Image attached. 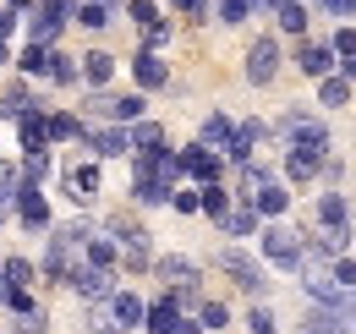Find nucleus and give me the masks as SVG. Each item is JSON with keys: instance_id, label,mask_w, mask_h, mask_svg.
Wrapping results in <instances>:
<instances>
[{"instance_id": "obj_1", "label": "nucleus", "mask_w": 356, "mask_h": 334, "mask_svg": "<svg viewBox=\"0 0 356 334\" xmlns=\"http://www.w3.org/2000/svg\"><path fill=\"white\" fill-rule=\"evenodd\" d=\"M258 247H264V257L274 263V269H291L296 274V263H302V236L291 230V225H258Z\"/></svg>"}, {"instance_id": "obj_2", "label": "nucleus", "mask_w": 356, "mask_h": 334, "mask_svg": "<svg viewBox=\"0 0 356 334\" xmlns=\"http://www.w3.org/2000/svg\"><path fill=\"white\" fill-rule=\"evenodd\" d=\"M214 263H220V269H225V274H230V280H236V285H241L247 296H264V291H268L264 263H258V257H247L241 247H225L220 257H214Z\"/></svg>"}, {"instance_id": "obj_3", "label": "nucleus", "mask_w": 356, "mask_h": 334, "mask_svg": "<svg viewBox=\"0 0 356 334\" xmlns=\"http://www.w3.org/2000/svg\"><path fill=\"white\" fill-rule=\"evenodd\" d=\"M280 137H285L291 148H318V154H329V126L318 121V116H302V110H291V116L280 121Z\"/></svg>"}, {"instance_id": "obj_4", "label": "nucleus", "mask_w": 356, "mask_h": 334, "mask_svg": "<svg viewBox=\"0 0 356 334\" xmlns=\"http://www.w3.org/2000/svg\"><path fill=\"white\" fill-rule=\"evenodd\" d=\"M66 285H72L77 296H88V301H104V296L115 291V269H99V263H88V257H83V263L66 274Z\"/></svg>"}, {"instance_id": "obj_5", "label": "nucleus", "mask_w": 356, "mask_h": 334, "mask_svg": "<svg viewBox=\"0 0 356 334\" xmlns=\"http://www.w3.org/2000/svg\"><path fill=\"white\" fill-rule=\"evenodd\" d=\"M11 209H17V219H22L28 230H44L49 225V203H44V192H39V181H17Z\"/></svg>"}, {"instance_id": "obj_6", "label": "nucleus", "mask_w": 356, "mask_h": 334, "mask_svg": "<svg viewBox=\"0 0 356 334\" xmlns=\"http://www.w3.org/2000/svg\"><path fill=\"white\" fill-rule=\"evenodd\" d=\"M274 72H280V44L252 39V49H247V83L264 88V83H274Z\"/></svg>"}, {"instance_id": "obj_7", "label": "nucleus", "mask_w": 356, "mask_h": 334, "mask_svg": "<svg viewBox=\"0 0 356 334\" xmlns=\"http://www.w3.org/2000/svg\"><path fill=\"white\" fill-rule=\"evenodd\" d=\"M83 137H88V148L99 159H121V154H132V143H127V126H83Z\"/></svg>"}, {"instance_id": "obj_8", "label": "nucleus", "mask_w": 356, "mask_h": 334, "mask_svg": "<svg viewBox=\"0 0 356 334\" xmlns=\"http://www.w3.org/2000/svg\"><path fill=\"white\" fill-rule=\"evenodd\" d=\"M148 269H154V280H165L170 291H176V285H197V263H192V257H181V252H165V257H154Z\"/></svg>"}, {"instance_id": "obj_9", "label": "nucleus", "mask_w": 356, "mask_h": 334, "mask_svg": "<svg viewBox=\"0 0 356 334\" xmlns=\"http://www.w3.org/2000/svg\"><path fill=\"white\" fill-rule=\"evenodd\" d=\"M77 263H83V257H77V247H72L66 236H49V252H44V280L66 285V274H72Z\"/></svg>"}, {"instance_id": "obj_10", "label": "nucleus", "mask_w": 356, "mask_h": 334, "mask_svg": "<svg viewBox=\"0 0 356 334\" xmlns=\"http://www.w3.org/2000/svg\"><path fill=\"white\" fill-rule=\"evenodd\" d=\"M264 132H268L264 121H241V126H230V143H225L220 154H225V159H236V165H247V159H252V143H258Z\"/></svg>"}, {"instance_id": "obj_11", "label": "nucleus", "mask_w": 356, "mask_h": 334, "mask_svg": "<svg viewBox=\"0 0 356 334\" xmlns=\"http://www.w3.org/2000/svg\"><path fill=\"white\" fill-rule=\"evenodd\" d=\"M60 181H66V198H72V203H83V209L99 198V165H77V170H66Z\"/></svg>"}, {"instance_id": "obj_12", "label": "nucleus", "mask_w": 356, "mask_h": 334, "mask_svg": "<svg viewBox=\"0 0 356 334\" xmlns=\"http://www.w3.org/2000/svg\"><path fill=\"white\" fill-rule=\"evenodd\" d=\"M176 159H181V175H192L197 186H203V181H220V154H209V148H186Z\"/></svg>"}, {"instance_id": "obj_13", "label": "nucleus", "mask_w": 356, "mask_h": 334, "mask_svg": "<svg viewBox=\"0 0 356 334\" xmlns=\"http://www.w3.org/2000/svg\"><path fill=\"white\" fill-rule=\"evenodd\" d=\"M247 203L258 209V219H285V209H291V192H285L280 181H268V186H258Z\"/></svg>"}, {"instance_id": "obj_14", "label": "nucleus", "mask_w": 356, "mask_h": 334, "mask_svg": "<svg viewBox=\"0 0 356 334\" xmlns=\"http://www.w3.org/2000/svg\"><path fill=\"white\" fill-rule=\"evenodd\" d=\"M132 77H137V88H165V83H170V72H165L159 49H137V61H132Z\"/></svg>"}, {"instance_id": "obj_15", "label": "nucleus", "mask_w": 356, "mask_h": 334, "mask_svg": "<svg viewBox=\"0 0 356 334\" xmlns=\"http://www.w3.org/2000/svg\"><path fill=\"white\" fill-rule=\"evenodd\" d=\"M258 225H264V219H258L252 203H230V209L220 214V230H225V236H258Z\"/></svg>"}, {"instance_id": "obj_16", "label": "nucleus", "mask_w": 356, "mask_h": 334, "mask_svg": "<svg viewBox=\"0 0 356 334\" xmlns=\"http://www.w3.org/2000/svg\"><path fill=\"white\" fill-rule=\"evenodd\" d=\"M143 296L132 291H110V312H115V329H143Z\"/></svg>"}, {"instance_id": "obj_17", "label": "nucleus", "mask_w": 356, "mask_h": 334, "mask_svg": "<svg viewBox=\"0 0 356 334\" xmlns=\"http://www.w3.org/2000/svg\"><path fill=\"white\" fill-rule=\"evenodd\" d=\"M318 225H323V230H351V203H346L340 192H323V198H318Z\"/></svg>"}, {"instance_id": "obj_18", "label": "nucleus", "mask_w": 356, "mask_h": 334, "mask_svg": "<svg viewBox=\"0 0 356 334\" xmlns=\"http://www.w3.org/2000/svg\"><path fill=\"white\" fill-rule=\"evenodd\" d=\"M176 324H181V307L170 301V296H159L154 307H143V329L148 334H170Z\"/></svg>"}, {"instance_id": "obj_19", "label": "nucleus", "mask_w": 356, "mask_h": 334, "mask_svg": "<svg viewBox=\"0 0 356 334\" xmlns=\"http://www.w3.org/2000/svg\"><path fill=\"white\" fill-rule=\"evenodd\" d=\"M83 66H77V77H88L93 88H104L110 77H115V55L110 49H88V55H77Z\"/></svg>"}, {"instance_id": "obj_20", "label": "nucleus", "mask_w": 356, "mask_h": 334, "mask_svg": "<svg viewBox=\"0 0 356 334\" xmlns=\"http://www.w3.org/2000/svg\"><path fill=\"white\" fill-rule=\"evenodd\" d=\"M170 181H159V175H148V170H137V181H132V198L137 203H148V209H159V203H170Z\"/></svg>"}, {"instance_id": "obj_21", "label": "nucleus", "mask_w": 356, "mask_h": 334, "mask_svg": "<svg viewBox=\"0 0 356 334\" xmlns=\"http://www.w3.org/2000/svg\"><path fill=\"white\" fill-rule=\"evenodd\" d=\"M17 137H22V154H33V148H49L44 116H39V110H22V116H17Z\"/></svg>"}, {"instance_id": "obj_22", "label": "nucleus", "mask_w": 356, "mask_h": 334, "mask_svg": "<svg viewBox=\"0 0 356 334\" xmlns=\"http://www.w3.org/2000/svg\"><path fill=\"white\" fill-rule=\"evenodd\" d=\"M127 143H132L137 154H148V148H165V126H159V121H143V116H137V121H127Z\"/></svg>"}, {"instance_id": "obj_23", "label": "nucleus", "mask_w": 356, "mask_h": 334, "mask_svg": "<svg viewBox=\"0 0 356 334\" xmlns=\"http://www.w3.org/2000/svg\"><path fill=\"white\" fill-rule=\"evenodd\" d=\"M296 66H302L307 77H329V72H334V49H329V44H302Z\"/></svg>"}, {"instance_id": "obj_24", "label": "nucleus", "mask_w": 356, "mask_h": 334, "mask_svg": "<svg viewBox=\"0 0 356 334\" xmlns=\"http://www.w3.org/2000/svg\"><path fill=\"white\" fill-rule=\"evenodd\" d=\"M318 165H323L318 148H291V154H285V175H291V181H312Z\"/></svg>"}, {"instance_id": "obj_25", "label": "nucleus", "mask_w": 356, "mask_h": 334, "mask_svg": "<svg viewBox=\"0 0 356 334\" xmlns=\"http://www.w3.org/2000/svg\"><path fill=\"white\" fill-rule=\"evenodd\" d=\"M230 143V116H203V126H197V148H225Z\"/></svg>"}, {"instance_id": "obj_26", "label": "nucleus", "mask_w": 356, "mask_h": 334, "mask_svg": "<svg viewBox=\"0 0 356 334\" xmlns=\"http://www.w3.org/2000/svg\"><path fill=\"white\" fill-rule=\"evenodd\" d=\"M318 104H323V110L351 104V83H346V77H334V72H329V77H318Z\"/></svg>"}, {"instance_id": "obj_27", "label": "nucleus", "mask_w": 356, "mask_h": 334, "mask_svg": "<svg viewBox=\"0 0 356 334\" xmlns=\"http://www.w3.org/2000/svg\"><path fill=\"white\" fill-rule=\"evenodd\" d=\"M225 209H230V192H225L220 181H203V186H197V214H209V219H220Z\"/></svg>"}, {"instance_id": "obj_28", "label": "nucleus", "mask_w": 356, "mask_h": 334, "mask_svg": "<svg viewBox=\"0 0 356 334\" xmlns=\"http://www.w3.org/2000/svg\"><path fill=\"white\" fill-rule=\"evenodd\" d=\"M274 17H280V33H307V6L302 0H280Z\"/></svg>"}, {"instance_id": "obj_29", "label": "nucleus", "mask_w": 356, "mask_h": 334, "mask_svg": "<svg viewBox=\"0 0 356 334\" xmlns=\"http://www.w3.org/2000/svg\"><path fill=\"white\" fill-rule=\"evenodd\" d=\"M44 132L49 143H72V137H83V121L77 116H44Z\"/></svg>"}, {"instance_id": "obj_30", "label": "nucleus", "mask_w": 356, "mask_h": 334, "mask_svg": "<svg viewBox=\"0 0 356 334\" xmlns=\"http://www.w3.org/2000/svg\"><path fill=\"white\" fill-rule=\"evenodd\" d=\"M17 66H22L28 77H39V72H49V44H28V49L17 55Z\"/></svg>"}, {"instance_id": "obj_31", "label": "nucleus", "mask_w": 356, "mask_h": 334, "mask_svg": "<svg viewBox=\"0 0 356 334\" xmlns=\"http://www.w3.org/2000/svg\"><path fill=\"white\" fill-rule=\"evenodd\" d=\"M0 274H6V285H33V274H39V269H33L28 257H6V263H0Z\"/></svg>"}, {"instance_id": "obj_32", "label": "nucleus", "mask_w": 356, "mask_h": 334, "mask_svg": "<svg viewBox=\"0 0 356 334\" xmlns=\"http://www.w3.org/2000/svg\"><path fill=\"white\" fill-rule=\"evenodd\" d=\"M329 274H334V285H340V291H356V257H346V252H340V257H329Z\"/></svg>"}, {"instance_id": "obj_33", "label": "nucleus", "mask_w": 356, "mask_h": 334, "mask_svg": "<svg viewBox=\"0 0 356 334\" xmlns=\"http://www.w3.org/2000/svg\"><path fill=\"white\" fill-rule=\"evenodd\" d=\"M88 329H93V334H121V329H115V312H110V296H104V301H93Z\"/></svg>"}, {"instance_id": "obj_34", "label": "nucleus", "mask_w": 356, "mask_h": 334, "mask_svg": "<svg viewBox=\"0 0 356 334\" xmlns=\"http://www.w3.org/2000/svg\"><path fill=\"white\" fill-rule=\"evenodd\" d=\"M44 175H49V148L22 154V181H44Z\"/></svg>"}, {"instance_id": "obj_35", "label": "nucleus", "mask_w": 356, "mask_h": 334, "mask_svg": "<svg viewBox=\"0 0 356 334\" xmlns=\"http://www.w3.org/2000/svg\"><path fill=\"white\" fill-rule=\"evenodd\" d=\"M72 17H77L83 28H104V22H110V6H104V0H88V6H77Z\"/></svg>"}, {"instance_id": "obj_36", "label": "nucleus", "mask_w": 356, "mask_h": 334, "mask_svg": "<svg viewBox=\"0 0 356 334\" xmlns=\"http://www.w3.org/2000/svg\"><path fill=\"white\" fill-rule=\"evenodd\" d=\"M197 324H203V329H225V324H230V307H225V301H203V307H197Z\"/></svg>"}, {"instance_id": "obj_37", "label": "nucleus", "mask_w": 356, "mask_h": 334, "mask_svg": "<svg viewBox=\"0 0 356 334\" xmlns=\"http://www.w3.org/2000/svg\"><path fill=\"white\" fill-rule=\"evenodd\" d=\"M44 307H39V301H33V307H22V312H17V334H44Z\"/></svg>"}, {"instance_id": "obj_38", "label": "nucleus", "mask_w": 356, "mask_h": 334, "mask_svg": "<svg viewBox=\"0 0 356 334\" xmlns=\"http://www.w3.org/2000/svg\"><path fill=\"white\" fill-rule=\"evenodd\" d=\"M268 181H274V175H268L264 165H241V203H247L258 186H268Z\"/></svg>"}, {"instance_id": "obj_39", "label": "nucleus", "mask_w": 356, "mask_h": 334, "mask_svg": "<svg viewBox=\"0 0 356 334\" xmlns=\"http://www.w3.org/2000/svg\"><path fill=\"white\" fill-rule=\"evenodd\" d=\"M49 77H55V83H77V61L60 55V49H49Z\"/></svg>"}, {"instance_id": "obj_40", "label": "nucleus", "mask_w": 356, "mask_h": 334, "mask_svg": "<svg viewBox=\"0 0 356 334\" xmlns=\"http://www.w3.org/2000/svg\"><path fill=\"white\" fill-rule=\"evenodd\" d=\"M159 44H170V22H143V49H159Z\"/></svg>"}, {"instance_id": "obj_41", "label": "nucleus", "mask_w": 356, "mask_h": 334, "mask_svg": "<svg viewBox=\"0 0 356 334\" xmlns=\"http://www.w3.org/2000/svg\"><path fill=\"white\" fill-rule=\"evenodd\" d=\"M60 28H66V22H55V17H44V11H39V17H33V44H55V33H60Z\"/></svg>"}, {"instance_id": "obj_42", "label": "nucleus", "mask_w": 356, "mask_h": 334, "mask_svg": "<svg viewBox=\"0 0 356 334\" xmlns=\"http://www.w3.org/2000/svg\"><path fill=\"white\" fill-rule=\"evenodd\" d=\"M329 49H334V61H351L356 55V28H340V33L329 39Z\"/></svg>"}, {"instance_id": "obj_43", "label": "nucleus", "mask_w": 356, "mask_h": 334, "mask_svg": "<svg viewBox=\"0 0 356 334\" xmlns=\"http://www.w3.org/2000/svg\"><path fill=\"white\" fill-rule=\"evenodd\" d=\"M252 17V0H220V22H247Z\"/></svg>"}, {"instance_id": "obj_44", "label": "nucleus", "mask_w": 356, "mask_h": 334, "mask_svg": "<svg viewBox=\"0 0 356 334\" xmlns=\"http://www.w3.org/2000/svg\"><path fill=\"white\" fill-rule=\"evenodd\" d=\"M55 236H66L72 247H83V241H88V236H93V225H88V219H72V225H60Z\"/></svg>"}, {"instance_id": "obj_45", "label": "nucleus", "mask_w": 356, "mask_h": 334, "mask_svg": "<svg viewBox=\"0 0 356 334\" xmlns=\"http://www.w3.org/2000/svg\"><path fill=\"white\" fill-rule=\"evenodd\" d=\"M39 11H44V17H55V22H72L77 0H39Z\"/></svg>"}, {"instance_id": "obj_46", "label": "nucleus", "mask_w": 356, "mask_h": 334, "mask_svg": "<svg viewBox=\"0 0 356 334\" xmlns=\"http://www.w3.org/2000/svg\"><path fill=\"white\" fill-rule=\"evenodd\" d=\"M17 181H22V175H17V165H11V159H0V198H6V203L17 198Z\"/></svg>"}, {"instance_id": "obj_47", "label": "nucleus", "mask_w": 356, "mask_h": 334, "mask_svg": "<svg viewBox=\"0 0 356 334\" xmlns=\"http://www.w3.org/2000/svg\"><path fill=\"white\" fill-rule=\"evenodd\" d=\"M127 17L143 28V22H154V17H159V6H154V0H132V6H127Z\"/></svg>"}, {"instance_id": "obj_48", "label": "nucleus", "mask_w": 356, "mask_h": 334, "mask_svg": "<svg viewBox=\"0 0 356 334\" xmlns=\"http://www.w3.org/2000/svg\"><path fill=\"white\" fill-rule=\"evenodd\" d=\"M247 329H252V334H274V312H268V307H252Z\"/></svg>"}, {"instance_id": "obj_49", "label": "nucleus", "mask_w": 356, "mask_h": 334, "mask_svg": "<svg viewBox=\"0 0 356 334\" xmlns=\"http://www.w3.org/2000/svg\"><path fill=\"white\" fill-rule=\"evenodd\" d=\"M170 209L176 214H197V192H170Z\"/></svg>"}, {"instance_id": "obj_50", "label": "nucleus", "mask_w": 356, "mask_h": 334, "mask_svg": "<svg viewBox=\"0 0 356 334\" xmlns=\"http://www.w3.org/2000/svg\"><path fill=\"white\" fill-rule=\"evenodd\" d=\"M17 17H22V11H11V6L0 11V39H11V33H17Z\"/></svg>"}, {"instance_id": "obj_51", "label": "nucleus", "mask_w": 356, "mask_h": 334, "mask_svg": "<svg viewBox=\"0 0 356 334\" xmlns=\"http://www.w3.org/2000/svg\"><path fill=\"white\" fill-rule=\"evenodd\" d=\"M170 6H176V11H186V17H203V11H209V0H170Z\"/></svg>"}, {"instance_id": "obj_52", "label": "nucleus", "mask_w": 356, "mask_h": 334, "mask_svg": "<svg viewBox=\"0 0 356 334\" xmlns=\"http://www.w3.org/2000/svg\"><path fill=\"white\" fill-rule=\"evenodd\" d=\"M323 6H329L334 17H356V0H323Z\"/></svg>"}, {"instance_id": "obj_53", "label": "nucleus", "mask_w": 356, "mask_h": 334, "mask_svg": "<svg viewBox=\"0 0 356 334\" xmlns=\"http://www.w3.org/2000/svg\"><path fill=\"white\" fill-rule=\"evenodd\" d=\"M170 334H203V324H192V318H181V324H176Z\"/></svg>"}, {"instance_id": "obj_54", "label": "nucleus", "mask_w": 356, "mask_h": 334, "mask_svg": "<svg viewBox=\"0 0 356 334\" xmlns=\"http://www.w3.org/2000/svg\"><path fill=\"white\" fill-rule=\"evenodd\" d=\"M6 6H11V11H28V6H39V0H6Z\"/></svg>"}, {"instance_id": "obj_55", "label": "nucleus", "mask_w": 356, "mask_h": 334, "mask_svg": "<svg viewBox=\"0 0 356 334\" xmlns=\"http://www.w3.org/2000/svg\"><path fill=\"white\" fill-rule=\"evenodd\" d=\"M346 83H356V55H351V61H346Z\"/></svg>"}, {"instance_id": "obj_56", "label": "nucleus", "mask_w": 356, "mask_h": 334, "mask_svg": "<svg viewBox=\"0 0 356 334\" xmlns=\"http://www.w3.org/2000/svg\"><path fill=\"white\" fill-rule=\"evenodd\" d=\"M6 296H11V285H6V274H0V301H6Z\"/></svg>"}, {"instance_id": "obj_57", "label": "nucleus", "mask_w": 356, "mask_h": 334, "mask_svg": "<svg viewBox=\"0 0 356 334\" xmlns=\"http://www.w3.org/2000/svg\"><path fill=\"white\" fill-rule=\"evenodd\" d=\"M6 214H11V203H6V198H0V219H6Z\"/></svg>"}, {"instance_id": "obj_58", "label": "nucleus", "mask_w": 356, "mask_h": 334, "mask_svg": "<svg viewBox=\"0 0 356 334\" xmlns=\"http://www.w3.org/2000/svg\"><path fill=\"white\" fill-rule=\"evenodd\" d=\"M0 66H6V39H0Z\"/></svg>"}, {"instance_id": "obj_59", "label": "nucleus", "mask_w": 356, "mask_h": 334, "mask_svg": "<svg viewBox=\"0 0 356 334\" xmlns=\"http://www.w3.org/2000/svg\"><path fill=\"white\" fill-rule=\"evenodd\" d=\"M258 6H264V0H252V11H258Z\"/></svg>"}, {"instance_id": "obj_60", "label": "nucleus", "mask_w": 356, "mask_h": 334, "mask_svg": "<svg viewBox=\"0 0 356 334\" xmlns=\"http://www.w3.org/2000/svg\"><path fill=\"white\" fill-rule=\"evenodd\" d=\"M104 6H115V0H104Z\"/></svg>"}, {"instance_id": "obj_61", "label": "nucleus", "mask_w": 356, "mask_h": 334, "mask_svg": "<svg viewBox=\"0 0 356 334\" xmlns=\"http://www.w3.org/2000/svg\"><path fill=\"white\" fill-rule=\"evenodd\" d=\"M351 257H356V252H351Z\"/></svg>"}]
</instances>
